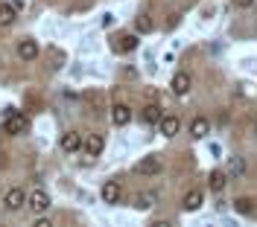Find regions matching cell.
I'll return each instance as SVG.
<instances>
[{
  "instance_id": "cell-13",
  "label": "cell",
  "mask_w": 257,
  "mask_h": 227,
  "mask_svg": "<svg viewBox=\"0 0 257 227\" xmlns=\"http://www.w3.org/2000/svg\"><path fill=\"white\" fill-rule=\"evenodd\" d=\"M132 50H138V35H120V38H114V52H132Z\"/></svg>"
},
{
  "instance_id": "cell-1",
  "label": "cell",
  "mask_w": 257,
  "mask_h": 227,
  "mask_svg": "<svg viewBox=\"0 0 257 227\" xmlns=\"http://www.w3.org/2000/svg\"><path fill=\"white\" fill-rule=\"evenodd\" d=\"M30 116L21 111H12L9 116H3V131L12 134V137H21V134H30Z\"/></svg>"
},
{
  "instance_id": "cell-14",
  "label": "cell",
  "mask_w": 257,
  "mask_h": 227,
  "mask_svg": "<svg viewBox=\"0 0 257 227\" xmlns=\"http://www.w3.org/2000/svg\"><path fill=\"white\" fill-rule=\"evenodd\" d=\"M225 184H228V172H222V169H213V172L208 175V186H210V192H222Z\"/></svg>"
},
{
  "instance_id": "cell-23",
  "label": "cell",
  "mask_w": 257,
  "mask_h": 227,
  "mask_svg": "<svg viewBox=\"0 0 257 227\" xmlns=\"http://www.w3.org/2000/svg\"><path fill=\"white\" fill-rule=\"evenodd\" d=\"M254 134H257V120H254Z\"/></svg>"
},
{
  "instance_id": "cell-3",
  "label": "cell",
  "mask_w": 257,
  "mask_h": 227,
  "mask_svg": "<svg viewBox=\"0 0 257 227\" xmlns=\"http://www.w3.org/2000/svg\"><path fill=\"white\" fill-rule=\"evenodd\" d=\"M3 207H6V210H21V207H27V192H24V190H21V186H12V190H9V192L3 195Z\"/></svg>"
},
{
  "instance_id": "cell-4",
  "label": "cell",
  "mask_w": 257,
  "mask_h": 227,
  "mask_svg": "<svg viewBox=\"0 0 257 227\" xmlns=\"http://www.w3.org/2000/svg\"><path fill=\"white\" fill-rule=\"evenodd\" d=\"M170 88H173V94H176V96H187V94H190V88H193L190 73L178 70L176 76H173V82H170Z\"/></svg>"
},
{
  "instance_id": "cell-19",
  "label": "cell",
  "mask_w": 257,
  "mask_h": 227,
  "mask_svg": "<svg viewBox=\"0 0 257 227\" xmlns=\"http://www.w3.org/2000/svg\"><path fill=\"white\" fill-rule=\"evenodd\" d=\"M135 207L138 210H152L155 207V192H141L135 198Z\"/></svg>"
},
{
  "instance_id": "cell-15",
  "label": "cell",
  "mask_w": 257,
  "mask_h": 227,
  "mask_svg": "<svg viewBox=\"0 0 257 227\" xmlns=\"http://www.w3.org/2000/svg\"><path fill=\"white\" fill-rule=\"evenodd\" d=\"M190 134L196 137V140H205V137L210 134V122L205 120V116H196V120L190 122Z\"/></svg>"
},
{
  "instance_id": "cell-11",
  "label": "cell",
  "mask_w": 257,
  "mask_h": 227,
  "mask_svg": "<svg viewBox=\"0 0 257 227\" xmlns=\"http://www.w3.org/2000/svg\"><path fill=\"white\" fill-rule=\"evenodd\" d=\"M202 201H205L202 190H196V186H193L190 192H184V198H181V207H184L187 212H196L199 207H202Z\"/></svg>"
},
{
  "instance_id": "cell-12",
  "label": "cell",
  "mask_w": 257,
  "mask_h": 227,
  "mask_svg": "<svg viewBox=\"0 0 257 227\" xmlns=\"http://www.w3.org/2000/svg\"><path fill=\"white\" fill-rule=\"evenodd\" d=\"M111 122H114V126H120V128L128 126V122H132V108L123 105V102H120V105H114V108H111Z\"/></svg>"
},
{
  "instance_id": "cell-6",
  "label": "cell",
  "mask_w": 257,
  "mask_h": 227,
  "mask_svg": "<svg viewBox=\"0 0 257 227\" xmlns=\"http://www.w3.org/2000/svg\"><path fill=\"white\" fill-rule=\"evenodd\" d=\"M178 128H181V120H178L176 114H164L158 120V131L164 134V137H176Z\"/></svg>"
},
{
  "instance_id": "cell-22",
  "label": "cell",
  "mask_w": 257,
  "mask_h": 227,
  "mask_svg": "<svg viewBox=\"0 0 257 227\" xmlns=\"http://www.w3.org/2000/svg\"><path fill=\"white\" fill-rule=\"evenodd\" d=\"M234 6H237V9H251L254 0H234Z\"/></svg>"
},
{
  "instance_id": "cell-20",
  "label": "cell",
  "mask_w": 257,
  "mask_h": 227,
  "mask_svg": "<svg viewBox=\"0 0 257 227\" xmlns=\"http://www.w3.org/2000/svg\"><path fill=\"white\" fill-rule=\"evenodd\" d=\"M228 175H237V178L245 175V160H242L240 154H234V158L228 160Z\"/></svg>"
},
{
  "instance_id": "cell-9",
  "label": "cell",
  "mask_w": 257,
  "mask_h": 227,
  "mask_svg": "<svg viewBox=\"0 0 257 227\" xmlns=\"http://www.w3.org/2000/svg\"><path fill=\"white\" fill-rule=\"evenodd\" d=\"M18 58H24V62H35V58H38V44H35L32 38L18 41Z\"/></svg>"
},
{
  "instance_id": "cell-2",
  "label": "cell",
  "mask_w": 257,
  "mask_h": 227,
  "mask_svg": "<svg viewBox=\"0 0 257 227\" xmlns=\"http://www.w3.org/2000/svg\"><path fill=\"white\" fill-rule=\"evenodd\" d=\"M50 204H53V201H50V195L44 192V190H35L32 195H27V207H30L35 216L47 212V210H50Z\"/></svg>"
},
{
  "instance_id": "cell-21",
  "label": "cell",
  "mask_w": 257,
  "mask_h": 227,
  "mask_svg": "<svg viewBox=\"0 0 257 227\" xmlns=\"http://www.w3.org/2000/svg\"><path fill=\"white\" fill-rule=\"evenodd\" d=\"M135 30H138V32H152V18L149 15H138V20H135Z\"/></svg>"
},
{
  "instance_id": "cell-10",
  "label": "cell",
  "mask_w": 257,
  "mask_h": 227,
  "mask_svg": "<svg viewBox=\"0 0 257 227\" xmlns=\"http://www.w3.org/2000/svg\"><path fill=\"white\" fill-rule=\"evenodd\" d=\"M99 195H102V201H105V204H117V201H120V195H123V190H120V184H117V180H105V184H102V190H99Z\"/></svg>"
},
{
  "instance_id": "cell-18",
  "label": "cell",
  "mask_w": 257,
  "mask_h": 227,
  "mask_svg": "<svg viewBox=\"0 0 257 227\" xmlns=\"http://www.w3.org/2000/svg\"><path fill=\"white\" fill-rule=\"evenodd\" d=\"M231 204H234V210L240 212V216H251V212H254V201H251V198H245V195L237 198V201H231Z\"/></svg>"
},
{
  "instance_id": "cell-5",
  "label": "cell",
  "mask_w": 257,
  "mask_h": 227,
  "mask_svg": "<svg viewBox=\"0 0 257 227\" xmlns=\"http://www.w3.org/2000/svg\"><path fill=\"white\" fill-rule=\"evenodd\" d=\"M102 148H105V140H102L99 134H88V137L82 140V152H85L88 158H99Z\"/></svg>"
},
{
  "instance_id": "cell-16",
  "label": "cell",
  "mask_w": 257,
  "mask_h": 227,
  "mask_svg": "<svg viewBox=\"0 0 257 227\" xmlns=\"http://www.w3.org/2000/svg\"><path fill=\"white\" fill-rule=\"evenodd\" d=\"M141 116H144L146 126H158V120L164 116V111H161V105H155V102H152V105H146L144 111H141Z\"/></svg>"
},
{
  "instance_id": "cell-8",
  "label": "cell",
  "mask_w": 257,
  "mask_h": 227,
  "mask_svg": "<svg viewBox=\"0 0 257 227\" xmlns=\"http://www.w3.org/2000/svg\"><path fill=\"white\" fill-rule=\"evenodd\" d=\"M82 140H85V137H82L79 131H67V134H62V143H59V146H62V152L73 154V152L82 148Z\"/></svg>"
},
{
  "instance_id": "cell-7",
  "label": "cell",
  "mask_w": 257,
  "mask_h": 227,
  "mask_svg": "<svg viewBox=\"0 0 257 227\" xmlns=\"http://www.w3.org/2000/svg\"><path fill=\"white\" fill-rule=\"evenodd\" d=\"M135 172H138V175H158L161 172V158L158 154H146L144 160H138Z\"/></svg>"
},
{
  "instance_id": "cell-17",
  "label": "cell",
  "mask_w": 257,
  "mask_h": 227,
  "mask_svg": "<svg viewBox=\"0 0 257 227\" xmlns=\"http://www.w3.org/2000/svg\"><path fill=\"white\" fill-rule=\"evenodd\" d=\"M15 18H18V9L12 3H0V26H9Z\"/></svg>"
}]
</instances>
